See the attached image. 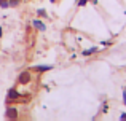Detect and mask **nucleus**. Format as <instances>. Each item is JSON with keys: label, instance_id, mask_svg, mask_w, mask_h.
<instances>
[{"label": "nucleus", "instance_id": "1", "mask_svg": "<svg viewBox=\"0 0 126 121\" xmlns=\"http://www.w3.org/2000/svg\"><path fill=\"white\" fill-rule=\"evenodd\" d=\"M6 104H15V102H29V96L18 93L16 88H10L8 93H6Z\"/></svg>", "mask_w": 126, "mask_h": 121}, {"label": "nucleus", "instance_id": "2", "mask_svg": "<svg viewBox=\"0 0 126 121\" xmlns=\"http://www.w3.org/2000/svg\"><path fill=\"white\" fill-rule=\"evenodd\" d=\"M5 118L6 120H18L19 118V108L11 105V104H8V107L5 110Z\"/></svg>", "mask_w": 126, "mask_h": 121}, {"label": "nucleus", "instance_id": "3", "mask_svg": "<svg viewBox=\"0 0 126 121\" xmlns=\"http://www.w3.org/2000/svg\"><path fill=\"white\" fill-rule=\"evenodd\" d=\"M32 81V75H31V70H24L19 73L18 77V84H29Z\"/></svg>", "mask_w": 126, "mask_h": 121}, {"label": "nucleus", "instance_id": "4", "mask_svg": "<svg viewBox=\"0 0 126 121\" xmlns=\"http://www.w3.org/2000/svg\"><path fill=\"white\" fill-rule=\"evenodd\" d=\"M32 27L34 29H37V30H40V32H45L46 30V26H45V22L42 21V19H32Z\"/></svg>", "mask_w": 126, "mask_h": 121}, {"label": "nucleus", "instance_id": "5", "mask_svg": "<svg viewBox=\"0 0 126 121\" xmlns=\"http://www.w3.org/2000/svg\"><path fill=\"white\" fill-rule=\"evenodd\" d=\"M51 68H53V65H32L31 70L37 72V73H43V72H48V70H51Z\"/></svg>", "mask_w": 126, "mask_h": 121}, {"label": "nucleus", "instance_id": "6", "mask_svg": "<svg viewBox=\"0 0 126 121\" xmlns=\"http://www.w3.org/2000/svg\"><path fill=\"white\" fill-rule=\"evenodd\" d=\"M99 51H101V48H97V46H93V48H89V50H83V51H81V54H83L85 57H88V56H93V54L99 53Z\"/></svg>", "mask_w": 126, "mask_h": 121}, {"label": "nucleus", "instance_id": "7", "mask_svg": "<svg viewBox=\"0 0 126 121\" xmlns=\"http://www.w3.org/2000/svg\"><path fill=\"white\" fill-rule=\"evenodd\" d=\"M109 112V102L107 100H104V102H102V108H101V112L99 113H107Z\"/></svg>", "mask_w": 126, "mask_h": 121}, {"label": "nucleus", "instance_id": "8", "mask_svg": "<svg viewBox=\"0 0 126 121\" xmlns=\"http://www.w3.org/2000/svg\"><path fill=\"white\" fill-rule=\"evenodd\" d=\"M0 8H3V10L10 8V0H0Z\"/></svg>", "mask_w": 126, "mask_h": 121}, {"label": "nucleus", "instance_id": "9", "mask_svg": "<svg viewBox=\"0 0 126 121\" xmlns=\"http://www.w3.org/2000/svg\"><path fill=\"white\" fill-rule=\"evenodd\" d=\"M37 14L40 16V18H48V13H46V10H43V8L37 10Z\"/></svg>", "mask_w": 126, "mask_h": 121}, {"label": "nucleus", "instance_id": "10", "mask_svg": "<svg viewBox=\"0 0 126 121\" xmlns=\"http://www.w3.org/2000/svg\"><path fill=\"white\" fill-rule=\"evenodd\" d=\"M19 3H21V0H10V8H16V6H19Z\"/></svg>", "mask_w": 126, "mask_h": 121}, {"label": "nucleus", "instance_id": "11", "mask_svg": "<svg viewBox=\"0 0 126 121\" xmlns=\"http://www.w3.org/2000/svg\"><path fill=\"white\" fill-rule=\"evenodd\" d=\"M88 2H89V0H78V2H77V6H78V8H81V6H85Z\"/></svg>", "mask_w": 126, "mask_h": 121}, {"label": "nucleus", "instance_id": "12", "mask_svg": "<svg viewBox=\"0 0 126 121\" xmlns=\"http://www.w3.org/2000/svg\"><path fill=\"white\" fill-rule=\"evenodd\" d=\"M112 45V41L110 40H105V41H102V46H110Z\"/></svg>", "mask_w": 126, "mask_h": 121}, {"label": "nucleus", "instance_id": "13", "mask_svg": "<svg viewBox=\"0 0 126 121\" xmlns=\"http://www.w3.org/2000/svg\"><path fill=\"white\" fill-rule=\"evenodd\" d=\"M123 104L126 105V88H123Z\"/></svg>", "mask_w": 126, "mask_h": 121}, {"label": "nucleus", "instance_id": "14", "mask_svg": "<svg viewBox=\"0 0 126 121\" xmlns=\"http://www.w3.org/2000/svg\"><path fill=\"white\" fill-rule=\"evenodd\" d=\"M120 120H123V121H126V112H123V113H121V115H120Z\"/></svg>", "mask_w": 126, "mask_h": 121}, {"label": "nucleus", "instance_id": "15", "mask_svg": "<svg viewBox=\"0 0 126 121\" xmlns=\"http://www.w3.org/2000/svg\"><path fill=\"white\" fill-rule=\"evenodd\" d=\"M89 2H91L93 5H97V0H89Z\"/></svg>", "mask_w": 126, "mask_h": 121}, {"label": "nucleus", "instance_id": "16", "mask_svg": "<svg viewBox=\"0 0 126 121\" xmlns=\"http://www.w3.org/2000/svg\"><path fill=\"white\" fill-rule=\"evenodd\" d=\"M2 35H3V29L0 27V38H2Z\"/></svg>", "mask_w": 126, "mask_h": 121}, {"label": "nucleus", "instance_id": "17", "mask_svg": "<svg viewBox=\"0 0 126 121\" xmlns=\"http://www.w3.org/2000/svg\"><path fill=\"white\" fill-rule=\"evenodd\" d=\"M49 2H51V3H54V2H56V0H49Z\"/></svg>", "mask_w": 126, "mask_h": 121}]
</instances>
